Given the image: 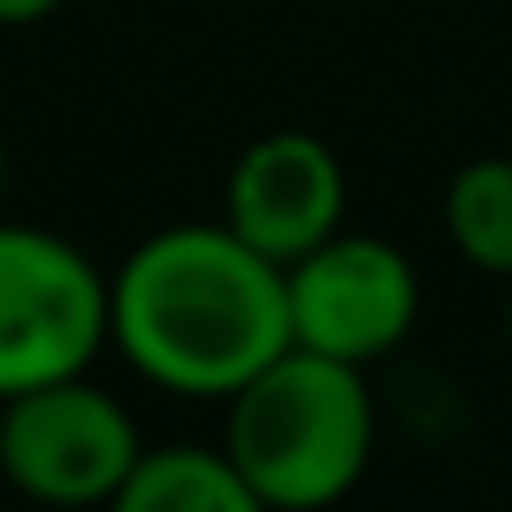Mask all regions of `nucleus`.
I'll return each instance as SVG.
<instances>
[{"mask_svg":"<svg viewBox=\"0 0 512 512\" xmlns=\"http://www.w3.org/2000/svg\"><path fill=\"white\" fill-rule=\"evenodd\" d=\"M111 344L175 396H234L292 350L286 266L227 221H182L137 240L111 273Z\"/></svg>","mask_w":512,"mask_h":512,"instance_id":"nucleus-1","label":"nucleus"},{"mask_svg":"<svg viewBox=\"0 0 512 512\" xmlns=\"http://www.w3.org/2000/svg\"><path fill=\"white\" fill-rule=\"evenodd\" d=\"M221 448L234 454L253 506L318 512L344 500L376 454L370 376L325 350H279L227 396Z\"/></svg>","mask_w":512,"mask_h":512,"instance_id":"nucleus-2","label":"nucleus"},{"mask_svg":"<svg viewBox=\"0 0 512 512\" xmlns=\"http://www.w3.org/2000/svg\"><path fill=\"white\" fill-rule=\"evenodd\" d=\"M111 344V279L52 227L0 221V402L78 376Z\"/></svg>","mask_w":512,"mask_h":512,"instance_id":"nucleus-3","label":"nucleus"},{"mask_svg":"<svg viewBox=\"0 0 512 512\" xmlns=\"http://www.w3.org/2000/svg\"><path fill=\"white\" fill-rule=\"evenodd\" d=\"M143 454L137 422L91 370L20 389L0 402V474L26 500L46 506H104L117 500L130 461Z\"/></svg>","mask_w":512,"mask_h":512,"instance_id":"nucleus-4","label":"nucleus"},{"mask_svg":"<svg viewBox=\"0 0 512 512\" xmlns=\"http://www.w3.org/2000/svg\"><path fill=\"white\" fill-rule=\"evenodd\" d=\"M292 344L344 357L357 370L396 357L422 318L415 260L383 234H331L286 266Z\"/></svg>","mask_w":512,"mask_h":512,"instance_id":"nucleus-5","label":"nucleus"},{"mask_svg":"<svg viewBox=\"0 0 512 512\" xmlns=\"http://www.w3.org/2000/svg\"><path fill=\"white\" fill-rule=\"evenodd\" d=\"M344 163L312 130H266L227 169V227L266 260L292 266L344 227Z\"/></svg>","mask_w":512,"mask_h":512,"instance_id":"nucleus-6","label":"nucleus"},{"mask_svg":"<svg viewBox=\"0 0 512 512\" xmlns=\"http://www.w3.org/2000/svg\"><path fill=\"white\" fill-rule=\"evenodd\" d=\"M117 512H260L240 480L227 448H201V441H163L130 461Z\"/></svg>","mask_w":512,"mask_h":512,"instance_id":"nucleus-7","label":"nucleus"},{"mask_svg":"<svg viewBox=\"0 0 512 512\" xmlns=\"http://www.w3.org/2000/svg\"><path fill=\"white\" fill-rule=\"evenodd\" d=\"M441 227L474 273L512 279V156H474L454 169L441 195Z\"/></svg>","mask_w":512,"mask_h":512,"instance_id":"nucleus-8","label":"nucleus"},{"mask_svg":"<svg viewBox=\"0 0 512 512\" xmlns=\"http://www.w3.org/2000/svg\"><path fill=\"white\" fill-rule=\"evenodd\" d=\"M65 0H0V26H33L46 13H59Z\"/></svg>","mask_w":512,"mask_h":512,"instance_id":"nucleus-9","label":"nucleus"},{"mask_svg":"<svg viewBox=\"0 0 512 512\" xmlns=\"http://www.w3.org/2000/svg\"><path fill=\"white\" fill-rule=\"evenodd\" d=\"M0 201H7V137H0Z\"/></svg>","mask_w":512,"mask_h":512,"instance_id":"nucleus-10","label":"nucleus"},{"mask_svg":"<svg viewBox=\"0 0 512 512\" xmlns=\"http://www.w3.org/2000/svg\"><path fill=\"white\" fill-rule=\"evenodd\" d=\"M506 350H512V279H506Z\"/></svg>","mask_w":512,"mask_h":512,"instance_id":"nucleus-11","label":"nucleus"}]
</instances>
